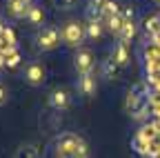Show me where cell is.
<instances>
[{
	"label": "cell",
	"instance_id": "1",
	"mask_svg": "<svg viewBox=\"0 0 160 158\" xmlns=\"http://www.w3.org/2000/svg\"><path fill=\"white\" fill-rule=\"evenodd\" d=\"M60 36H62V45L71 49H80L87 43V33H85V23L82 20H65L60 27Z\"/></svg>",
	"mask_w": 160,
	"mask_h": 158
},
{
	"label": "cell",
	"instance_id": "2",
	"mask_svg": "<svg viewBox=\"0 0 160 158\" xmlns=\"http://www.w3.org/2000/svg\"><path fill=\"white\" fill-rule=\"evenodd\" d=\"M60 43H62V36H60V27L56 25H45V27H40L33 36V45L38 51H53L60 47Z\"/></svg>",
	"mask_w": 160,
	"mask_h": 158
},
{
	"label": "cell",
	"instance_id": "3",
	"mask_svg": "<svg viewBox=\"0 0 160 158\" xmlns=\"http://www.w3.org/2000/svg\"><path fill=\"white\" fill-rule=\"evenodd\" d=\"M80 143H82V138L78 134H71V131H65L60 134L56 140H53V156L56 158H73Z\"/></svg>",
	"mask_w": 160,
	"mask_h": 158
},
{
	"label": "cell",
	"instance_id": "4",
	"mask_svg": "<svg viewBox=\"0 0 160 158\" xmlns=\"http://www.w3.org/2000/svg\"><path fill=\"white\" fill-rule=\"evenodd\" d=\"M71 65H73V71L78 76H85V74H93L96 69V56L89 47H80V49H73V58H71Z\"/></svg>",
	"mask_w": 160,
	"mask_h": 158
},
{
	"label": "cell",
	"instance_id": "5",
	"mask_svg": "<svg viewBox=\"0 0 160 158\" xmlns=\"http://www.w3.org/2000/svg\"><path fill=\"white\" fill-rule=\"evenodd\" d=\"M22 80L29 87H42L47 83V67L40 60H29L22 67Z\"/></svg>",
	"mask_w": 160,
	"mask_h": 158
},
{
	"label": "cell",
	"instance_id": "6",
	"mask_svg": "<svg viewBox=\"0 0 160 158\" xmlns=\"http://www.w3.org/2000/svg\"><path fill=\"white\" fill-rule=\"evenodd\" d=\"M47 105H49V109H53L58 114L67 111L71 107V91L65 87H53L47 96Z\"/></svg>",
	"mask_w": 160,
	"mask_h": 158
},
{
	"label": "cell",
	"instance_id": "7",
	"mask_svg": "<svg viewBox=\"0 0 160 158\" xmlns=\"http://www.w3.org/2000/svg\"><path fill=\"white\" fill-rule=\"evenodd\" d=\"M98 78L100 76H96V71L93 74H85V76H78V80H76V91H78V96H82V98H93L96 96V91H98Z\"/></svg>",
	"mask_w": 160,
	"mask_h": 158
},
{
	"label": "cell",
	"instance_id": "8",
	"mask_svg": "<svg viewBox=\"0 0 160 158\" xmlns=\"http://www.w3.org/2000/svg\"><path fill=\"white\" fill-rule=\"evenodd\" d=\"M105 20L102 18H87L85 20V33H87V40L89 43H100L105 36Z\"/></svg>",
	"mask_w": 160,
	"mask_h": 158
},
{
	"label": "cell",
	"instance_id": "9",
	"mask_svg": "<svg viewBox=\"0 0 160 158\" xmlns=\"http://www.w3.org/2000/svg\"><path fill=\"white\" fill-rule=\"evenodd\" d=\"M31 3L33 0H7L5 7H7V13L13 18V20H25L27 13H29Z\"/></svg>",
	"mask_w": 160,
	"mask_h": 158
},
{
	"label": "cell",
	"instance_id": "10",
	"mask_svg": "<svg viewBox=\"0 0 160 158\" xmlns=\"http://www.w3.org/2000/svg\"><path fill=\"white\" fill-rule=\"evenodd\" d=\"M113 60L118 63V67H127L131 63V51H129V45L122 43V40H116L113 47H111V54H109Z\"/></svg>",
	"mask_w": 160,
	"mask_h": 158
},
{
	"label": "cell",
	"instance_id": "11",
	"mask_svg": "<svg viewBox=\"0 0 160 158\" xmlns=\"http://www.w3.org/2000/svg\"><path fill=\"white\" fill-rule=\"evenodd\" d=\"M118 71H120V67H118V63L113 60L111 56H107V58H102L100 60V78L102 80H107V83H111V80H116L118 78Z\"/></svg>",
	"mask_w": 160,
	"mask_h": 158
},
{
	"label": "cell",
	"instance_id": "12",
	"mask_svg": "<svg viewBox=\"0 0 160 158\" xmlns=\"http://www.w3.org/2000/svg\"><path fill=\"white\" fill-rule=\"evenodd\" d=\"M27 25L33 27V29H40V27H45V9L40 7L38 3H31L29 7V13H27Z\"/></svg>",
	"mask_w": 160,
	"mask_h": 158
},
{
	"label": "cell",
	"instance_id": "13",
	"mask_svg": "<svg viewBox=\"0 0 160 158\" xmlns=\"http://www.w3.org/2000/svg\"><path fill=\"white\" fill-rule=\"evenodd\" d=\"M2 58H5V69H18L20 63H22V56H20L18 47H9L2 54Z\"/></svg>",
	"mask_w": 160,
	"mask_h": 158
},
{
	"label": "cell",
	"instance_id": "14",
	"mask_svg": "<svg viewBox=\"0 0 160 158\" xmlns=\"http://www.w3.org/2000/svg\"><path fill=\"white\" fill-rule=\"evenodd\" d=\"M136 31H138L136 23H133V20H125L122 31H120V36H118V40H122V43H131L133 38H136Z\"/></svg>",
	"mask_w": 160,
	"mask_h": 158
},
{
	"label": "cell",
	"instance_id": "15",
	"mask_svg": "<svg viewBox=\"0 0 160 158\" xmlns=\"http://www.w3.org/2000/svg\"><path fill=\"white\" fill-rule=\"evenodd\" d=\"M122 25H125V18L122 16H113V18H107V20H105L107 31H111L116 38L120 36V31H122Z\"/></svg>",
	"mask_w": 160,
	"mask_h": 158
},
{
	"label": "cell",
	"instance_id": "16",
	"mask_svg": "<svg viewBox=\"0 0 160 158\" xmlns=\"http://www.w3.org/2000/svg\"><path fill=\"white\" fill-rule=\"evenodd\" d=\"M120 13H122V5H120L118 0H107V5L102 9V20L113 18V16H120Z\"/></svg>",
	"mask_w": 160,
	"mask_h": 158
},
{
	"label": "cell",
	"instance_id": "17",
	"mask_svg": "<svg viewBox=\"0 0 160 158\" xmlns=\"http://www.w3.org/2000/svg\"><path fill=\"white\" fill-rule=\"evenodd\" d=\"M13 158H40V154H38V147L36 145L27 143V145H20L18 147V151H16Z\"/></svg>",
	"mask_w": 160,
	"mask_h": 158
},
{
	"label": "cell",
	"instance_id": "18",
	"mask_svg": "<svg viewBox=\"0 0 160 158\" xmlns=\"http://www.w3.org/2000/svg\"><path fill=\"white\" fill-rule=\"evenodd\" d=\"M107 0H87V16H100L102 18V9Z\"/></svg>",
	"mask_w": 160,
	"mask_h": 158
},
{
	"label": "cell",
	"instance_id": "19",
	"mask_svg": "<svg viewBox=\"0 0 160 158\" xmlns=\"http://www.w3.org/2000/svg\"><path fill=\"white\" fill-rule=\"evenodd\" d=\"M158 31H160V16H151V18H147V20H145V33H147V38L156 36Z\"/></svg>",
	"mask_w": 160,
	"mask_h": 158
},
{
	"label": "cell",
	"instance_id": "20",
	"mask_svg": "<svg viewBox=\"0 0 160 158\" xmlns=\"http://www.w3.org/2000/svg\"><path fill=\"white\" fill-rule=\"evenodd\" d=\"M53 3H56V7L58 9H73L76 7V3H78V0H53Z\"/></svg>",
	"mask_w": 160,
	"mask_h": 158
},
{
	"label": "cell",
	"instance_id": "21",
	"mask_svg": "<svg viewBox=\"0 0 160 158\" xmlns=\"http://www.w3.org/2000/svg\"><path fill=\"white\" fill-rule=\"evenodd\" d=\"M120 16H122L125 20H133V18H136V9L131 5H122V13H120Z\"/></svg>",
	"mask_w": 160,
	"mask_h": 158
},
{
	"label": "cell",
	"instance_id": "22",
	"mask_svg": "<svg viewBox=\"0 0 160 158\" xmlns=\"http://www.w3.org/2000/svg\"><path fill=\"white\" fill-rule=\"evenodd\" d=\"M7 103H9V89L0 83V107H5Z\"/></svg>",
	"mask_w": 160,
	"mask_h": 158
},
{
	"label": "cell",
	"instance_id": "23",
	"mask_svg": "<svg viewBox=\"0 0 160 158\" xmlns=\"http://www.w3.org/2000/svg\"><path fill=\"white\" fill-rule=\"evenodd\" d=\"M73 158H89V147H87V143L82 140L80 143V147H78V151H76V156Z\"/></svg>",
	"mask_w": 160,
	"mask_h": 158
},
{
	"label": "cell",
	"instance_id": "24",
	"mask_svg": "<svg viewBox=\"0 0 160 158\" xmlns=\"http://www.w3.org/2000/svg\"><path fill=\"white\" fill-rule=\"evenodd\" d=\"M5 29V25H2V16H0V31H2Z\"/></svg>",
	"mask_w": 160,
	"mask_h": 158
},
{
	"label": "cell",
	"instance_id": "25",
	"mask_svg": "<svg viewBox=\"0 0 160 158\" xmlns=\"http://www.w3.org/2000/svg\"><path fill=\"white\" fill-rule=\"evenodd\" d=\"M153 3H156V5H160V0H153Z\"/></svg>",
	"mask_w": 160,
	"mask_h": 158
}]
</instances>
